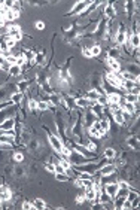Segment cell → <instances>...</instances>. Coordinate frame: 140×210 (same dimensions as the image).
Here are the masks:
<instances>
[{"label":"cell","mask_w":140,"mask_h":210,"mask_svg":"<svg viewBox=\"0 0 140 210\" xmlns=\"http://www.w3.org/2000/svg\"><path fill=\"white\" fill-rule=\"evenodd\" d=\"M48 139H49V143H51V146H52V149L57 152V154H60L61 152V149H63V142L60 140V137L58 136H52V134H49L48 136Z\"/></svg>","instance_id":"cell-1"},{"label":"cell","mask_w":140,"mask_h":210,"mask_svg":"<svg viewBox=\"0 0 140 210\" xmlns=\"http://www.w3.org/2000/svg\"><path fill=\"white\" fill-rule=\"evenodd\" d=\"M103 189L110 198H113L116 195V192H118V185H116V182H110V183L103 185Z\"/></svg>","instance_id":"cell-2"},{"label":"cell","mask_w":140,"mask_h":210,"mask_svg":"<svg viewBox=\"0 0 140 210\" xmlns=\"http://www.w3.org/2000/svg\"><path fill=\"white\" fill-rule=\"evenodd\" d=\"M88 5H91V3H89V2H78V3L75 5V8L69 12V15H76V14H81L82 11H86Z\"/></svg>","instance_id":"cell-3"},{"label":"cell","mask_w":140,"mask_h":210,"mask_svg":"<svg viewBox=\"0 0 140 210\" xmlns=\"http://www.w3.org/2000/svg\"><path fill=\"white\" fill-rule=\"evenodd\" d=\"M106 63H107V66L110 67L112 72H121V64H119V61L116 60V58H113V57H107Z\"/></svg>","instance_id":"cell-4"},{"label":"cell","mask_w":140,"mask_h":210,"mask_svg":"<svg viewBox=\"0 0 140 210\" xmlns=\"http://www.w3.org/2000/svg\"><path fill=\"white\" fill-rule=\"evenodd\" d=\"M84 197H85L86 201H97V194L91 186L89 188H84Z\"/></svg>","instance_id":"cell-5"},{"label":"cell","mask_w":140,"mask_h":210,"mask_svg":"<svg viewBox=\"0 0 140 210\" xmlns=\"http://www.w3.org/2000/svg\"><path fill=\"white\" fill-rule=\"evenodd\" d=\"M128 45H131L133 48H139L140 46V37H139V34L137 33H134V34H131L130 36V39H128Z\"/></svg>","instance_id":"cell-6"},{"label":"cell","mask_w":140,"mask_h":210,"mask_svg":"<svg viewBox=\"0 0 140 210\" xmlns=\"http://www.w3.org/2000/svg\"><path fill=\"white\" fill-rule=\"evenodd\" d=\"M12 198V192L6 188H2L0 189V201H9Z\"/></svg>","instance_id":"cell-7"},{"label":"cell","mask_w":140,"mask_h":210,"mask_svg":"<svg viewBox=\"0 0 140 210\" xmlns=\"http://www.w3.org/2000/svg\"><path fill=\"white\" fill-rule=\"evenodd\" d=\"M14 125H15L14 118H8L5 122L0 124V128H2V130H14Z\"/></svg>","instance_id":"cell-8"},{"label":"cell","mask_w":140,"mask_h":210,"mask_svg":"<svg viewBox=\"0 0 140 210\" xmlns=\"http://www.w3.org/2000/svg\"><path fill=\"white\" fill-rule=\"evenodd\" d=\"M99 96H100V94H99L97 89H91L89 92H86V94H85V99L89 100V101H97Z\"/></svg>","instance_id":"cell-9"},{"label":"cell","mask_w":140,"mask_h":210,"mask_svg":"<svg viewBox=\"0 0 140 210\" xmlns=\"http://www.w3.org/2000/svg\"><path fill=\"white\" fill-rule=\"evenodd\" d=\"M116 43H118L119 46H124L127 43V37H125L124 31H118V33H116Z\"/></svg>","instance_id":"cell-10"},{"label":"cell","mask_w":140,"mask_h":210,"mask_svg":"<svg viewBox=\"0 0 140 210\" xmlns=\"http://www.w3.org/2000/svg\"><path fill=\"white\" fill-rule=\"evenodd\" d=\"M8 72H9L12 76H19V75H21V72H22V69H21L19 66H16V64H12V66L9 67Z\"/></svg>","instance_id":"cell-11"},{"label":"cell","mask_w":140,"mask_h":210,"mask_svg":"<svg viewBox=\"0 0 140 210\" xmlns=\"http://www.w3.org/2000/svg\"><path fill=\"white\" fill-rule=\"evenodd\" d=\"M115 171V166H103L101 169H100V173L103 174V176H107V174H112Z\"/></svg>","instance_id":"cell-12"},{"label":"cell","mask_w":140,"mask_h":210,"mask_svg":"<svg viewBox=\"0 0 140 210\" xmlns=\"http://www.w3.org/2000/svg\"><path fill=\"white\" fill-rule=\"evenodd\" d=\"M33 204H34V209H39V210H43V209H48V204H46L43 200H40V198H37V200H34L33 201Z\"/></svg>","instance_id":"cell-13"},{"label":"cell","mask_w":140,"mask_h":210,"mask_svg":"<svg viewBox=\"0 0 140 210\" xmlns=\"http://www.w3.org/2000/svg\"><path fill=\"white\" fill-rule=\"evenodd\" d=\"M121 109H122V110H125V112H128V113H133V112L136 110V106H134L133 103H128V101H124V104L121 106Z\"/></svg>","instance_id":"cell-14"},{"label":"cell","mask_w":140,"mask_h":210,"mask_svg":"<svg viewBox=\"0 0 140 210\" xmlns=\"http://www.w3.org/2000/svg\"><path fill=\"white\" fill-rule=\"evenodd\" d=\"M5 43H6V48H8L9 51H11V49H14L15 46H16V40H15V39H12V37H8Z\"/></svg>","instance_id":"cell-15"},{"label":"cell","mask_w":140,"mask_h":210,"mask_svg":"<svg viewBox=\"0 0 140 210\" xmlns=\"http://www.w3.org/2000/svg\"><path fill=\"white\" fill-rule=\"evenodd\" d=\"M22 97H24V94H22V92H16V94H14L12 96V103H15V104H19L21 103V100H22Z\"/></svg>","instance_id":"cell-16"},{"label":"cell","mask_w":140,"mask_h":210,"mask_svg":"<svg viewBox=\"0 0 140 210\" xmlns=\"http://www.w3.org/2000/svg\"><path fill=\"white\" fill-rule=\"evenodd\" d=\"M89 49H91L92 57H97V55H100V52H101V48H100L99 45H92V46H89Z\"/></svg>","instance_id":"cell-17"},{"label":"cell","mask_w":140,"mask_h":210,"mask_svg":"<svg viewBox=\"0 0 140 210\" xmlns=\"http://www.w3.org/2000/svg\"><path fill=\"white\" fill-rule=\"evenodd\" d=\"M104 156H106V158H109V159L115 158V156H116V152H115V149H112V148H107V149H104Z\"/></svg>","instance_id":"cell-18"},{"label":"cell","mask_w":140,"mask_h":210,"mask_svg":"<svg viewBox=\"0 0 140 210\" xmlns=\"http://www.w3.org/2000/svg\"><path fill=\"white\" fill-rule=\"evenodd\" d=\"M60 164L66 169V171H69L70 169H72V162H70L69 159H63V158H61V159H60Z\"/></svg>","instance_id":"cell-19"},{"label":"cell","mask_w":140,"mask_h":210,"mask_svg":"<svg viewBox=\"0 0 140 210\" xmlns=\"http://www.w3.org/2000/svg\"><path fill=\"white\" fill-rule=\"evenodd\" d=\"M125 101H128V103H137L139 101V96H136V94H130V92H128V94H127V100Z\"/></svg>","instance_id":"cell-20"},{"label":"cell","mask_w":140,"mask_h":210,"mask_svg":"<svg viewBox=\"0 0 140 210\" xmlns=\"http://www.w3.org/2000/svg\"><path fill=\"white\" fill-rule=\"evenodd\" d=\"M75 103H76V106H79V107H86V106L89 104V100H86V99H78Z\"/></svg>","instance_id":"cell-21"},{"label":"cell","mask_w":140,"mask_h":210,"mask_svg":"<svg viewBox=\"0 0 140 210\" xmlns=\"http://www.w3.org/2000/svg\"><path fill=\"white\" fill-rule=\"evenodd\" d=\"M116 185H118V189H124V191H128L130 188H131V186L127 183V182H124V180H121V182H118V183H116Z\"/></svg>","instance_id":"cell-22"},{"label":"cell","mask_w":140,"mask_h":210,"mask_svg":"<svg viewBox=\"0 0 140 210\" xmlns=\"http://www.w3.org/2000/svg\"><path fill=\"white\" fill-rule=\"evenodd\" d=\"M49 106H51V103H48V101H39L37 103V109L39 110H46Z\"/></svg>","instance_id":"cell-23"},{"label":"cell","mask_w":140,"mask_h":210,"mask_svg":"<svg viewBox=\"0 0 140 210\" xmlns=\"http://www.w3.org/2000/svg\"><path fill=\"white\" fill-rule=\"evenodd\" d=\"M14 161L22 162V161H24V154H22V152H15L14 154Z\"/></svg>","instance_id":"cell-24"},{"label":"cell","mask_w":140,"mask_h":210,"mask_svg":"<svg viewBox=\"0 0 140 210\" xmlns=\"http://www.w3.org/2000/svg\"><path fill=\"white\" fill-rule=\"evenodd\" d=\"M55 179L57 180H61V182H67L69 180V176L66 173H55Z\"/></svg>","instance_id":"cell-25"},{"label":"cell","mask_w":140,"mask_h":210,"mask_svg":"<svg viewBox=\"0 0 140 210\" xmlns=\"http://www.w3.org/2000/svg\"><path fill=\"white\" fill-rule=\"evenodd\" d=\"M22 209L24 210H34V204L30 203V201H24L22 203Z\"/></svg>","instance_id":"cell-26"},{"label":"cell","mask_w":140,"mask_h":210,"mask_svg":"<svg viewBox=\"0 0 140 210\" xmlns=\"http://www.w3.org/2000/svg\"><path fill=\"white\" fill-rule=\"evenodd\" d=\"M55 173H66L67 174V171H66V169L60 164V162H57V164H55Z\"/></svg>","instance_id":"cell-27"},{"label":"cell","mask_w":140,"mask_h":210,"mask_svg":"<svg viewBox=\"0 0 140 210\" xmlns=\"http://www.w3.org/2000/svg\"><path fill=\"white\" fill-rule=\"evenodd\" d=\"M82 54H84L85 58H92V54H91V49H89V48H84Z\"/></svg>","instance_id":"cell-28"},{"label":"cell","mask_w":140,"mask_h":210,"mask_svg":"<svg viewBox=\"0 0 140 210\" xmlns=\"http://www.w3.org/2000/svg\"><path fill=\"white\" fill-rule=\"evenodd\" d=\"M29 109H30V110H34V109H37V101L31 99V100L29 101Z\"/></svg>","instance_id":"cell-29"},{"label":"cell","mask_w":140,"mask_h":210,"mask_svg":"<svg viewBox=\"0 0 140 210\" xmlns=\"http://www.w3.org/2000/svg\"><path fill=\"white\" fill-rule=\"evenodd\" d=\"M45 169H46V171H51V173H55V164H46L45 166Z\"/></svg>","instance_id":"cell-30"},{"label":"cell","mask_w":140,"mask_h":210,"mask_svg":"<svg viewBox=\"0 0 140 210\" xmlns=\"http://www.w3.org/2000/svg\"><path fill=\"white\" fill-rule=\"evenodd\" d=\"M86 148L91 151V152H94L96 149H97V146H96V143L94 142H88V145H86Z\"/></svg>","instance_id":"cell-31"},{"label":"cell","mask_w":140,"mask_h":210,"mask_svg":"<svg viewBox=\"0 0 140 210\" xmlns=\"http://www.w3.org/2000/svg\"><path fill=\"white\" fill-rule=\"evenodd\" d=\"M75 186H78V188H84V180L79 177V179H76L75 180Z\"/></svg>","instance_id":"cell-32"},{"label":"cell","mask_w":140,"mask_h":210,"mask_svg":"<svg viewBox=\"0 0 140 210\" xmlns=\"http://www.w3.org/2000/svg\"><path fill=\"white\" fill-rule=\"evenodd\" d=\"M34 26H36V29H37V30H43V29H45V24H43V21H37Z\"/></svg>","instance_id":"cell-33"},{"label":"cell","mask_w":140,"mask_h":210,"mask_svg":"<svg viewBox=\"0 0 140 210\" xmlns=\"http://www.w3.org/2000/svg\"><path fill=\"white\" fill-rule=\"evenodd\" d=\"M122 209H131V203L125 198V201H124V204H122Z\"/></svg>","instance_id":"cell-34"},{"label":"cell","mask_w":140,"mask_h":210,"mask_svg":"<svg viewBox=\"0 0 140 210\" xmlns=\"http://www.w3.org/2000/svg\"><path fill=\"white\" fill-rule=\"evenodd\" d=\"M0 70H2V64H0Z\"/></svg>","instance_id":"cell-35"}]
</instances>
